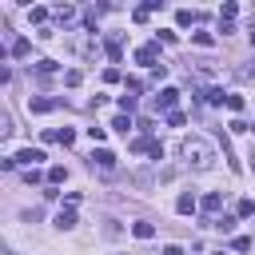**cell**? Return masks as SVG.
I'll return each instance as SVG.
<instances>
[{
  "mask_svg": "<svg viewBox=\"0 0 255 255\" xmlns=\"http://www.w3.org/2000/svg\"><path fill=\"white\" fill-rule=\"evenodd\" d=\"M183 155H187V164H196V168H207L215 159V152H211L207 140H183Z\"/></svg>",
  "mask_w": 255,
  "mask_h": 255,
  "instance_id": "1",
  "label": "cell"
},
{
  "mask_svg": "<svg viewBox=\"0 0 255 255\" xmlns=\"http://www.w3.org/2000/svg\"><path fill=\"white\" fill-rule=\"evenodd\" d=\"M12 159H16V164H24V168L32 172V168H36V164H44V159H48V155H44V148H20V152H16Z\"/></svg>",
  "mask_w": 255,
  "mask_h": 255,
  "instance_id": "2",
  "label": "cell"
},
{
  "mask_svg": "<svg viewBox=\"0 0 255 255\" xmlns=\"http://www.w3.org/2000/svg\"><path fill=\"white\" fill-rule=\"evenodd\" d=\"M52 108H60V100H52V96H28V112L44 116V112H52Z\"/></svg>",
  "mask_w": 255,
  "mask_h": 255,
  "instance_id": "3",
  "label": "cell"
},
{
  "mask_svg": "<svg viewBox=\"0 0 255 255\" xmlns=\"http://www.w3.org/2000/svg\"><path fill=\"white\" fill-rule=\"evenodd\" d=\"M159 44H144V48H136V64H148V68H159Z\"/></svg>",
  "mask_w": 255,
  "mask_h": 255,
  "instance_id": "4",
  "label": "cell"
},
{
  "mask_svg": "<svg viewBox=\"0 0 255 255\" xmlns=\"http://www.w3.org/2000/svg\"><path fill=\"white\" fill-rule=\"evenodd\" d=\"M176 100H179V92H176V88H164V92H159V96H155V104H159V108H164L168 116L176 112Z\"/></svg>",
  "mask_w": 255,
  "mask_h": 255,
  "instance_id": "5",
  "label": "cell"
},
{
  "mask_svg": "<svg viewBox=\"0 0 255 255\" xmlns=\"http://www.w3.org/2000/svg\"><path fill=\"white\" fill-rule=\"evenodd\" d=\"M92 164L104 168V172H112V168H116V155H112L108 148H100V152H92Z\"/></svg>",
  "mask_w": 255,
  "mask_h": 255,
  "instance_id": "6",
  "label": "cell"
},
{
  "mask_svg": "<svg viewBox=\"0 0 255 255\" xmlns=\"http://www.w3.org/2000/svg\"><path fill=\"white\" fill-rule=\"evenodd\" d=\"M196 207H200V204H196V196H191V191H183V196L176 200V211H179V215H191Z\"/></svg>",
  "mask_w": 255,
  "mask_h": 255,
  "instance_id": "7",
  "label": "cell"
},
{
  "mask_svg": "<svg viewBox=\"0 0 255 255\" xmlns=\"http://www.w3.org/2000/svg\"><path fill=\"white\" fill-rule=\"evenodd\" d=\"M56 228H60V231L76 228V211H72V207H60V215H56Z\"/></svg>",
  "mask_w": 255,
  "mask_h": 255,
  "instance_id": "8",
  "label": "cell"
},
{
  "mask_svg": "<svg viewBox=\"0 0 255 255\" xmlns=\"http://www.w3.org/2000/svg\"><path fill=\"white\" fill-rule=\"evenodd\" d=\"M219 207H223V196H219V191H207V196H204V211H207V215H215Z\"/></svg>",
  "mask_w": 255,
  "mask_h": 255,
  "instance_id": "9",
  "label": "cell"
},
{
  "mask_svg": "<svg viewBox=\"0 0 255 255\" xmlns=\"http://www.w3.org/2000/svg\"><path fill=\"white\" fill-rule=\"evenodd\" d=\"M104 48H108V56H112V60L120 64V56H124V44H120V32H116V36H108V40H104Z\"/></svg>",
  "mask_w": 255,
  "mask_h": 255,
  "instance_id": "10",
  "label": "cell"
},
{
  "mask_svg": "<svg viewBox=\"0 0 255 255\" xmlns=\"http://www.w3.org/2000/svg\"><path fill=\"white\" fill-rule=\"evenodd\" d=\"M196 20H200V16L191 12V8H179V12H176V24H179V28H191Z\"/></svg>",
  "mask_w": 255,
  "mask_h": 255,
  "instance_id": "11",
  "label": "cell"
},
{
  "mask_svg": "<svg viewBox=\"0 0 255 255\" xmlns=\"http://www.w3.org/2000/svg\"><path fill=\"white\" fill-rule=\"evenodd\" d=\"M56 20H64V24L76 20V8H72V4H56Z\"/></svg>",
  "mask_w": 255,
  "mask_h": 255,
  "instance_id": "12",
  "label": "cell"
},
{
  "mask_svg": "<svg viewBox=\"0 0 255 255\" xmlns=\"http://www.w3.org/2000/svg\"><path fill=\"white\" fill-rule=\"evenodd\" d=\"M132 235H136V239H152V235H155V228H152V223H136Z\"/></svg>",
  "mask_w": 255,
  "mask_h": 255,
  "instance_id": "13",
  "label": "cell"
},
{
  "mask_svg": "<svg viewBox=\"0 0 255 255\" xmlns=\"http://www.w3.org/2000/svg\"><path fill=\"white\" fill-rule=\"evenodd\" d=\"M211 228H219V231H235V219H231V215H219V219H211Z\"/></svg>",
  "mask_w": 255,
  "mask_h": 255,
  "instance_id": "14",
  "label": "cell"
},
{
  "mask_svg": "<svg viewBox=\"0 0 255 255\" xmlns=\"http://www.w3.org/2000/svg\"><path fill=\"white\" fill-rule=\"evenodd\" d=\"M235 211H239V219H251V215H255V200H239Z\"/></svg>",
  "mask_w": 255,
  "mask_h": 255,
  "instance_id": "15",
  "label": "cell"
},
{
  "mask_svg": "<svg viewBox=\"0 0 255 255\" xmlns=\"http://www.w3.org/2000/svg\"><path fill=\"white\" fill-rule=\"evenodd\" d=\"M191 40H196L200 48H211V44H215V36H211V32H191Z\"/></svg>",
  "mask_w": 255,
  "mask_h": 255,
  "instance_id": "16",
  "label": "cell"
},
{
  "mask_svg": "<svg viewBox=\"0 0 255 255\" xmlns=\"http://www.w3.org/2000/svg\"><path fill=\"white\" fill-rule=\"evenodd\" d=\"M28 20H32V24H44V20H48V8H40V4L28 8Z\"/></svg>",
  "mask_w": 255,
  "mask_h": 255,
  "instance_id": "17",
  "label": "cell"
},
{
  "mask_svg": "<svg viewBox=\"0 0 255 255\" xmlns=\"http://www.w3.org/2000/svg\"><path fill=\"white\" fill-rule=\"evenodd\" d=\"M228 108H231V112H243V108H247V100H243L239 92H231V96H228Z\"/></svg>",
  "mask_w": 255,
  "mask_h": 255,
  "instance_id": "18",
  "label": "cell"
},
{
  "mask_svg": "<svg viewBox=\"0 0 255 255\" xmlns=\"http://www.w3.org/2000/svg\"><path fill=\"white\" fill-rule=\"evenodd\" d=\"M28 52H32V44H28V40H12V56H16V60H20V56H28Z\"/></svg>",
  "mask_w": 255,
  "mask_h": 255,
  "instance_id": "19",
  "label": "cell"
},
{
  "mask_svg": "<svg viewBox=\"0 0 255 255\" xmlns=\"http://www.w3.org/2000/svg\"><path fill=\"white\" fill-rule=\"evenodd\" d=\"M60 144H64V148L76 144V132H72V128H60Z\"/></svg>",
  "mask_w": 255,
  "mask_h": 255,
  "instance_id": "20",
  "label": "cell"
},
{
  "mask_svg": "<svg viewBox=\"0 0 255 255\" xmlns=\"http://www.w3.org/2000/svg\"><path fill=\"white\" fill-rule=\"evenodd\" d=\"M231 247H235V251H251V239H247V235H235Z\"/></svg>",
  "mask_w": 255,
  "mask_h": 255,
  "instance_id": "21",
  "label": "cell"
},
{
  "mask_svg": "<svg viewBox=\"0 0 255 255\" xmlns=\"http://www.w3.org/2000/svg\"><path fill=\"white\" fill-rule=\"evenodd\" d=\"M80 80H84V72H76V68H72V72H68V76H64V84H68V88H76V84H80Z\"/></svg>",
  "mask_w": 255,
  "mask_h": 255,
  "instance_id": "22",
  "label": "cell"
},
{
  "mask_svg": "<svg viewBox=\"0 0 255 255\" xmlns=\"http://www.w3.org/2000/svg\"><path fill=\"white\" fill-rule=\"evenodd\" d=\"M88 136H92V144H100V140L108 136V128H88Z\"/></svg>",
  "mask_w": 255,
  "mask_h": 255,
  "instance_id": "23",
  "label": "cell"
},
{
  "mask_svg": "<svg viewBox=\"0 0 255 255\" xmlns=\"http://www.w3.org/2000/svg\"><path fill=\"white\" fill-rule=\"evenodd\" d=\"M120 108H124V112H132V108H136V96H128V92H124V96H120Z\"/></svg>",
  "mask_w": 255,
  "mask_h": 255,
  "instance_id": "24",
  "label": "cell"
},
{
  "mask_svg": "<svg viewBox=\"0 0 255 255\" xmlns=\"http://www.w3.org/2000/svg\"><path fill=\"white\" fill-rule=\"evenodd\" d=\"M239 16V4H223V20H235Z\"/></svg>",
  "mask_w": 255,
  "mask_h": 255,
  "instance_id": "25",
  "label": "cell"
},
{
  "mask_svg": "<svg viewBox=\"0 0 255 255\" xmlns=\"http://www.w3.org/2000/svg\"><path fill=\"white\" fill-rule=\"evenodd\" d=\"M148 155H152V159H164V144H155V140H152V148H148Z\"/></svg>",
  "mask_w": 255,
  "mask_h": 255,
  "instance_id": "26",
  "label": "cell"
},
{
  "mask_svg": "<svg viewBox=\"0 0 255 255\" xmlns=\"http://www.w3.org/2000/svg\"><path fill=\"white\" fill-rule=\"evenodd\" d=\"M64 176H68L64 168H52V172H48V179H52V183H64Z\"/></svg>",
  "mask_w": 255,
  "mask_h": 255,
  "instance_id": "27",
  "label": "cell"
},
{
  "mask_svg": "<svg viewBox=\"0 0 255 255\" xmlns=\"http://www.w3.org/2000/svg\"><path fill=\"white\" fill-rule=\"evenodd\" d=\"M164 255H183V247H179V243H168V247H164Z\"/></svg>",
  "mask_w": 255,
  "mask_h": 255,
  "instance_id": "28",
  "label": "cell"
},
{
  "mask_svg": "<svg viewBox=\"0 0 255 255\" xmlns=\"http://www.w3.org/2000/svg\"><path fill=\"white\" fill-rule=\"evenodd\" d=\"M251 168H255V155H251Z\"/></svg>",
  "mask_w": 255,
  "mask_h": 255,
  "instance_id": "29",
  "label": "cell"
}]
</instances>
